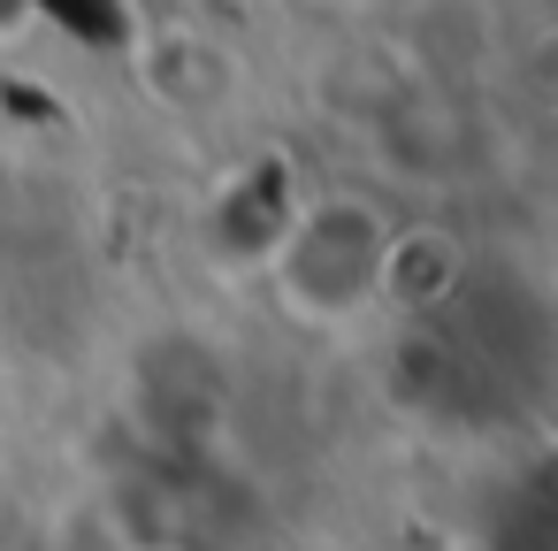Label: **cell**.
Returning a JSON list of instances; mask_svg holds the SVG:
<instances>
[{
	"instance_id": "7a4b0ae2",
	"label": "cell",
	"mask_w": 558,
	"mask_h": 551,
	"mask_svg": "<svg viewBox=\"0 0 558 551\" xmlns=\"http://www.w3.org/2000/svg\"><path fill=\"white\" fill-rule=\"evenodd\" d=\"M138 70H146V93L161 108H192V116H207L238 93V55L207 32H161Z\"/></svg>"
},
{
	"instance_id": "277c9868",
	"label": "cell",
	"mask_w": 558,
	"mask_h": 551,
	"mask_svg": "<svg viewBox=\"0 0 558 551\" xmlns=\"http://www.w3.org/2000/svg\"><path fill=\"white\" fill-rule=\"evenodd\" d=\"M47 551H154V543L131 536V513H123L108 490H77V498L54 505V520H47Z\"/></svg>"
},
{
	"instance_id": "3957f363",
	"label": "cell",
	"mask_w": 558,
	"mask_h": 551,
	"mask_svg": "<svg viewBox=\"0 0 558 551\" xmlns=\"http://www.w3.org/2000/svg\"><path fill=\"white\" fill-rule=\"evenodd\" d=\"M466 253L451 230H390V253H383V307H428L459 284Z\"/></svg>"
},
{
	"instance_id": "6da1fadb",
	"label": "cell",
	"mask_w": 558,
	"mask_h": 551,
	"mask_svg": "<svg viewBox=\"0 0 558 551\" xmlns=\"http://www.w3.org/2000/svg\"><path fill=\"white\" fill-rule=\"evenodd\" d=\"M383 253H390V223L383 207L337 192L314 200L283 245H276V299L291 322L306 330H360L383 307Z\"/></svg>"
}]
</instances>
